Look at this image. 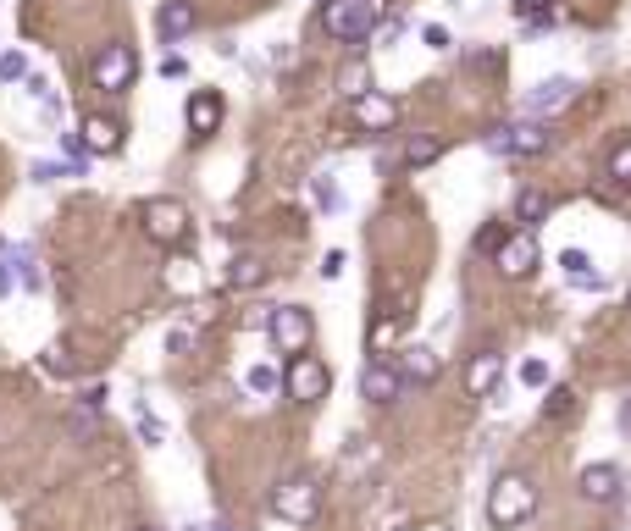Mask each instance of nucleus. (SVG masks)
I'll return each mask as SVG.
<instances>
[{"instance_id":"nucleus-33","label":"nucleus","mask_w":631,"mask_h":531,"mask_svg":"<svg viewBox=\"0 0 631 531\" xmlns=\"http://www.w3.org/2000/svg\"><path fill=\"white\" fill-rule=\"evenodd\" d=\"M571 404H576L571 393H565V388H554V393H548V404H543V410H548V415H565Z\"/></svg>"},{"instance_id":"nucleus-40","label":"nucleus","mask_w":631,"mask_h":531,"mask_svg":"<svg viewBox=\"0 0 631 531\" xmlns=\"http://www.w3.org/2000/svg\"><path fill=\"white\" fill-rule=\"evenodd\" d=\"M316 200H322L327 211H333V205H338V194H333V183H327V177H316Z\"/></svg>"},{"instance_id":"nucleus-31","label":"nucleus","mask_w":631,"mask_h":531,"mask_svg":"<svg viewBox=\"0 0 631 531\" xmlns=\"http://www.w3.org/2000/svg\"><path fill=\"white\" fill-rule=\"evenodd\" d=\"M167 349H172V354H189V349H194V327H172V332H167Z\"/></svg>"},{"instance_id":"nucleus-12","label":"nucleus","mask_w":631,"mask_h":531,"mask_svg":"<svg viewBox=\"0 0 631 531\" xmlns=\"http://www.w3.org/2000/svg\"><path fill=\"white\" fill-rule=\"evenodd\" d=\"M499 382H504V354L499 349H482V354L465 360V393H471V399H493Z\"/></svg>"},{"instance_id":"nucleus-14","label":"nucleus","mask_w":631,"mask_h":531,"mask_svg":"<svg viewBox=\"0 0 631 531\" xmlns=\"http://www.w3.org/2000/svg\"><path fill=\"white\" fill-rule=\"evenodd\" d=\"M122 133H128V128H122L117 117H106V111H89V117H84V133H78V139H84L89 155H117V150H122Z\"/></svg>"},{"instance_id":"nucleus-23","label":"nucleus","mask_w":631,"mask_h":531,"mask_svg":"<svg viewBox=\"0 0 631 531\" xmlns=\"http://www.w3.org/2000/svg\"><path fill=\"white\" fill-rule=\"evenodd\" d=\"M338 89H344L349 100H360V95H371V67L366 61H349L344 72H338Z\"/></svg>"},{"instance_id":"nucleus-39","label":"nucleus","mask_w":631,"mask_h":531,"mask_svg":"<svg viewBox=\"0 0 631 531\" xmlns=\"http://www.w3.org/2000/svg\"><path fill=\"white\" fill-rule=\"evenodd\" d=\"M548 6H554V0H515V12L521 17H537V12H548Z\"/></svg>"},{"instance_id":"nucleus-15","label":"nucleus","mask_w":631,"mask_h":531,"mask_svg":"<svg viewBox=\"0 0 631 531\" xmlns=\"http://www.w3.org/2000/svg\"><path fill=\"white\" fill-rule=\"evenodd\" d=\"M360 393H366L371 404H393L399 393H410V388H405V377H399L388 360H371V366L360 371Z\"/></svg>"},{"instance_id":"nucleus-8","label":"nucleus","mask_w":631,"mask_h":531,"mask_svg":"<svg viewBox=\"0 0 631 531\" xmlns=\"http://www.w3.org/2000/svg\"><path fill=\"white\" fill-rule=\"evenodd\" d=\"M266 332H272V343L283 354H305L310 338H316V321H310L305 305H277L272 321H266Z\"/></svg>"},{"instance_id":"nucleus-41","label":"nucleus","mask_w":631,"mask_h":531,"mask_svg":"<svg viewBox=\"0 0 631 531\" xmlns=\"http://www.w3.org/2000/svg\"><path fill=\"white\" fill-rule=\"evenodd\" d=\"M416 531H449V526H443V520H427V526H416Z\"/></svg>"},{"instance_id":"nucleus-27","label":"nucleus","mask_w":631,"mask_h":531,"mask_svg":"<svg viewBox=\"0 0 631 531\" xmlns=\"http://www.w3.org/2000/svg\"><path fill=\"white\" fill-rule=\"evenodd\" d=\"M438 150H443L438 139H410V144H405V166H427V161H438Z\"/></svg>"},{"instance_id":"nucleus-13","label":"nucleus","mask_w":631,"mask_h":531,"mask_svg":"<svg viewBox=\"0 0 631 531\" xmlns=\"http://www.w3.org/2000/svg\"><path fill=\"white\" fill-rule=\"evenodd\" d=\"M349 117H355V122H360V128H366V133L399 128V100H393V95H377V89H371V95L349 100Z\"/></svg>"},{"instance_id":"nucleus-30","label":"nucleus","mask_w":631,"mask_h":531,"mask_svg":"<svg viewBox=\"0 0 631 531\" xmlns=\"http://www.w3.org/2000/svg\"><path fill=\"white\" fill-rule=\"evenodd\" d=\"M0 78H6V83L28 78V61H23V56H17V50H6V56H0Z\"/></svg>"},{"instance_id":"nucleus-25","label":"nucleus","mask_w":631,"mask_h":531,"mask_svg":"<svg viewBox=\"0 0 631 531\" xmlns=\"http://www.w3.org/2000/svg\"><path fill=\"white\" fill-rule=\"evenodd\" d=\"M609 177L631 189V139H620L615 150H609Z\"/></svg>"},{"instance_id":"nucleus-28","label":"nucleus","mask_w":631,"mask_h":531,"mask_svg":"<svg viewBox=\"0 0 631 531\" xmlns=\"http://www.w3.org/2000/svg\"><path fill=\"white\" fill-rule=\"evenodd\" d=\"M521 388H548V360H521Z\"/></svg>"},{"instance_id":"nucleus-11","label":"nucleus","mask_w":631,"mask_h":531,"mask_svg":"<svg viewBox=\"0 0 631 531\" xmlns=\"http://www.w3.org/2000/svg\"><path fill=\"white\" fill-rule=\"evenodd\" d=\"M537 260H543V249H537V233H510L499 249H493V266H499V277H532Z\"/></svg>"},{"instance_id":"nucleus-29","label":"nucleus","mask_w":631,"mask_h":531,"mask_svg":"<svg viewBox=\"0 0 631 531\" xmlns=\"http://www.w3.org/2000/svg\"><path fill=\"white\" fill-rule=\"evenodd\" d=\"M421 45H427V50H449L454 34H449L443 23H421Z\"/></svg>"},{"instance_id":"nucleus-35","label":"nucleus","mask_w":631,"mask_h":531,"mask_svg":"<svg viewBox=\"0 0 631 531\" xmlns=\"http://www.w3.org/2000/svg\"><path fill=\"white\" fill-rule=\"evenodd\" d=\"M183 72H189V61L183 56H161V78H183Z\"/></svg>"},{"instance_id":"nucleus-36","label":"nucleus","mask_w":631,"mask_h":531,"mask_svg":"<svg viewBox=\"0 0 631 531\" xmlns=\"http://www.w3.org/2000/svg\"><path fill=\"white\" fill-rule=\"evenodd\" d=\"M377 34H382V45H393V39L405 34V17H393V23H388V17H382V28H377Z\"/></svg>"},{"instance_id":"nucleus-7","label":"nucleus","mask_w":631,"mask_h":531,"mask_svg":"<svg viewBox=\"0 0 631 531\" xmlns=\"http://www.w3.org/2000/svg\"><path fill=\"white\" fill-rule=\"evenodd\" d=\"M139 222H144V233H150L155 244H189V211H183L178 200H167V194L144 200Z\"/></svg>"},{"instance_id":"nucleus-10","label":"nucleus","mask_w":631,"mask_h":531,"mask_svg":"<svg viewBox=\"0 0 631 531\" xmlns=\"http://www.w3.org/2000/svg\"><path fill=\"white\" fill-rule=\"evenodd\" d=\"M399 377H405V388H427V382L443 377V354L432 349V343H405V349L388 360Z\"/></svg>"},{"instance_id":"nucleus-26","label":"nucleus","mask_w":631,"mask_h":531,"mask_svg":"<svg viewBox=\"0 0 631 531\" xmlns=\"http://www.w3.org/2000/svg\"><path fill=\"white\" fill-rule=\"evenodd\" d=\"M250 283H261V260H233V272H227V288H250Z\"/></svg>"},{"instance_id":"nucleus-16","label":"nucleus","mask_w":631,"mask_h":531,"mask_svg":"<svg viewBox=\"0 0 631 531\" xmlns=\"http://www.w3.org/2000/svg\"><path fill=\"white\" fill-rule=\"evenodd\" d=\"M576 487H582L587 504H615V498H620V465H609V460L587 465V471L576 476Z\"/></svg>"},{"instance_id":"nucleus-18","label":"nucleus","mask_w":631,"mask_h":531,"mask_svg":"<svg viewBox=\"0 0 631 531\" xmlns=\"http://www.w3.org/2000/svg\"><path fill=\"white\" fill-rule=\"evenodd\" d=\"M560 272H565V283H571V288H604V277L593 272V255H587L582 244H565L560 249Z\"/></svg>"},{"instance_id":"nucleus-37","label":"nucleus","mask_w":631,"mask_h":531,"mask_svg":"<svg viewBox=\"0 0 631 531\" xmlns=\"http://www.w3.org/2000/svg\"><path fill=\"white\" fill-rule=\"evenodd\" d=\"M322 272H327V277H344V249H327V260H322Z\"/></svg>"},{"instance_id":"nucleus-20","label":"nucleus","mask_w":631,"mask_h":531,"mask_svg":"<svg viewBox=\"0 0 631 531\" xmlns=\"http://www.w3.org/2000/svg\"><path fill=\"white\" fill-rule=\"evenodd\" d=\"M244 393H250V399H272V393H283V371L266 366V360L244 366Z\"/></svg>"},{"instance_id":"nucleus-34","label":"nucleus","mask_w":631,"mask_h":531,"mask_svg":"<svg viewBox=\"0 0 631 531\" xmlns=\"http://www.w3.org/2000/svg\"><path fill=\"white\" fill-rule=\"evenodd\" d=\"M139 437H144V443H150V449H155V443L167 437V426H161V421H150V415H144V421H139Z\"/></svg>"},{"instance_id":"nucleus-21","label":"nucleus","mask_w":631,"mask_h":531,"mask_svg":"<svg viewBox=\"0 0 631 531\" xmlns=\"http://www.w3.org/2000/svg\"><path fill=\"white\" fill-rule=\"evenodd\" d=\"M548 205H554V200H548L543 189H521V194H515V222H526V233H532V227L548 216Z\"/></svg>"},{"instance_id":"nucleus-43","label":"nucleus","mask_w":631,"mask_h":531,"mask_svg":"<svg viewBox=\"0 0 631 531\" xmlns=\"http://www.w3.org/2000/svg\"><path fill=\"white\" fill-rule=\"evenodd\" d=\"M144 531H161V526H144Z\"/></svg>"},{"instance_id":"nucleus-38","label":"nucleus","mask_w":631,"mask_h":531,"mask_svg":"<svg viewBox=\"0 0 631 531\" xmlns=\"http://www.w3.org/2000/svg\"><path fill=\"white\" fill-rule=\"evenodd\" d=\"M17 294V277H12V260H0V299Z\"/></svg>"},{"instance_id":"nucleus-6","label":"nucleus","mask_w":631,"mask_h":531,"mask_svg":"<svg viewBox=\"0 0 631 531\" xmlns=\"http://www.w3.org/2000/svg\"><path fill=\"white\" fill-rule=\"evenodd\" d=\"M283 388H288V399H299V404H322L327 393H333V371H327L316 354H294L288 371H283Z\"/></svg>"},{"instance_id":"nucleus-2","label":"nucleus","mask_w":631,"mask_h":531,"mask_svg":"<svg viewBox=\"0 0 631 531\" xmlns=\"http://www.w3.org/2000/svg\"><path fill=\"white\" fill-rule=\"evenodd\" d=\"M388 17V0H322V28L344 45H360L371 39Z\"/></svg>"},{"instance_id":"nucleus-17","label":"nucleus","mask_w":631,"mask_h":531,"mask_svg":"<svg viewBox=\"0 0 631 531\" xmlns=\"http://www.w3.org/2000/svg\"><path fill=\"white\" fill-rule=\"evenodd\" d=\"M216 122H222V95H216V89H194L189 95V133L205 139V133H216Z\"/></svg>"},{"instance_id":"nucleus-32","label":"nucleus","mask_w":631,"mask_h":531,"mask_svg":"<svg viewBox=\"0 0 631 531\" xmlns=\"http://www.w3.org/2000/svg\"><path fill=\"white\" fill-rule=\"evenodd\" d=\"M67 432H72V437H89V432H95V410H72Z\"/></svg>"},{"instance_id":"nucleus-5","label":"nucleus","mask_w":631,"mask_h":531,"mask_svg":"<svg viewBox=\"0 0 631 531\" xmlns=\"http://www.w3.org/2000/svg\"><path fill=\"white\" fill-rule=\"evenodd\" d=\"M548 144H554V128L537 122V117H515V122H504V128L488 133L493 155H543Z\"/></svg>"},{"instance_id":"nucleus-24","label":"nucleus","mask_w":631,"mask_h":531,"mask_svg":"<svg viewBox=\"0 0 631 531\" xmlns=\"http://www.w3.org/2000/svg\"><path fill=\"white\" fill-rule=\"evenodd\" d=\"M89 166H72V161H39L34 166V177L39 183H61V177H84Z\"/></svg>"},{"instance_id":"nucleus-22","label":"nucleus","mask_w":631,"mask_h":531,"mask_svg":"<svg viewBox=\"0 0 631 531\" xmlns=\"http://www.w3.org/2000/svg\"><path fill=\"white\" fill-rule=\"evenodd\" d=\"M12 277H17V288H45V272H39V260H34V249H12Z\"/></svg>"},{"instance_id":"nucleus-42","label":"nucleus","mask_w":631,"mask_h":531,"mask_svg":"<svg viewBox=\"0 0 631 531\" xmlns=\"http://www.w3.org/2000/svg\"><path fill=\"white\" fill-rule=\"evenodd\" d=\"M626 310H631V288H626Z\"/></svg>"},{"instance_id":"nucleus-9","label":"nucleus","mask_w":631,"mask_h":531,"mask_svg":"<svg viewBox=\"0 0 631 531\" xmlns=\"http://www.w3.org/2000/svg\"><path fill=\"white\" fill-rule=\"evenodd\" d=\"M576 95H582V83H576L571 72H554V78H543V83H537V89H532V95H526V111H521V117H537V122H548V117H554V111H565V106H571Z\"/></svg>"},{"instance_id":"nucleus-19","label":"nucleus","mask_w":631,"mask_h":531,"mask_svg":"<svg viewBox=\"0 0 631 531\" xmlns=\"http://www.w3.org/2000/svg\"><path fill=\"white\" fill-rule=\"evenodd\" d=\"M189 28H194V6H189V0H167V6L155 12V34L167 39V45H178Z\"/></svg>"},{"instance_id":"nucleus-3","label":"nucleus","mask_w":631,"mask_h":531,"mask_svg":"<svg viewBox=\"0 0 631 531\" xmlns=\"http://www.w3.org/2000/svg\"><path fill=\"white\" fill-rule=\"evenodd\" d=\"M272 515L288 520V526H310V520L322 515V482H316L310 471L283 476V482L272 487Z\"/></svg>"},{"instance_id":"nucleus-4","label":"nucleus","mask_w":631,"mask_h":531,"mask_svg":"<svg viewBox=\"0 0 631 531\" xmlns=\"http://www.w3.org/2000/svg\"><path fill=\"white\" fill-rule=\"evenodd\" d=\"M89 78H95L100 95H128L133 78H139V56H133V45H106L95 61H89Z\"/></svg>"},{"instance_id":"nucleus-1","label":"nucleus","mask_w":631,"mask_h":531,"mask_svg":"<svg viewBox=\"0 0 631 531\" xmlns=\"http://www.w3.org/2000/svg\"><path fill=\"white\" fill-rule=\"evenodd\" d=\"M537 509V482L526 471H499L493 476V487H488V526L493 531H510V526H521L526 515Z\"/></svg>"}]
</instances>
